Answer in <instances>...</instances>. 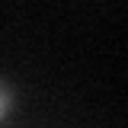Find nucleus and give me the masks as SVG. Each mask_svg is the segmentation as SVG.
I'll use <instances>...</instances> for the list:
<instances>
[{
  "mask_svg": "<svg viewBox=\"0 0 128 128\" xmlns=\"http://www.w3.org/2000/svg\"><path fill=\"white\" fill-rule=\"evenodd\" d=\"M13 106H16V90H13V83H10V80L0 77V122L13 112Z\"/></svg>",
  "mask_w": 128,
  "mask_h": 128,
  "instance_id": "nucleus-1",
  "label": "nucleus"
}]
</instances>
